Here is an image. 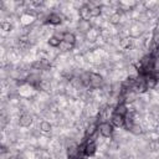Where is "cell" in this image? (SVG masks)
Here are the masks:
<instances>
[{
	"instance_id": "52a82bcc",
	"label": "cell",
	"mask_w": 159,
	"mask_h": 159,
	"mask_svg": "<svg viewBox=\"0 0 159 159\" xmlns=\"http://www.w3.org/2000/svg\"><path fill=\"white\" fill-rule=\"evenodd\" d=\"M92 29V25L89 21H84V20H80L77 24V31L82 35H86L89 30Z\"/></svg>"
},
{
	"instance_id": "5bb4252c",
	"label": "cell",
	"mask_w": 159,
	"mask_h": 159,
	"mask_svg": "<svg viewBox=\"0 0 159 159\" xmlns=\"http://www.w3.org/2000/svg\"><path fill=\"white\" fill-rule=\"evenodd\" d=\"M9 123H10V120H9L7 114L6 113H0V130H4L7 127Z\"/></svg>"
},
{
	"instance_id": "5b68a950",
	"label": "cell",
	"mask_w": 159,
	"mask_h": 159,
	"mask_svg": "<svg viewBox=\"0 0 159 159\" xmlns=\"http://www.w3.org/2000/svg\"><path fill=\"white\" fill-rule=\"evenodd\" d=\"M32 122H34L32 116H31L30 113H27V112L21 113L20 117H19V125H21V127H24V128L30 127V125L32 124Z\"/></svg>"
},
{
	"instance_id": "4fadbf2b",
	"label": "cell",
	"mask_w": 159,
	"mask_h": 159,
	"mask_svg": "<svg viewBox=\"0 0 159 159\" xmlns=\"http://www.w3.org/2000/svg\"><path fill=\"white\" fill-rule=\"evenodd\" d=\"M129 132L133 135H140V134H143V127L139 123H133V125L129 128Z\"/></svg>"
},
{
	"instance_id": "6da1fadb",
	"label": "cell",
	"mask_w": 159,
	"mask_h": 159,
	"mask_svg": "<svg viewBox=\"0 0 159 159\" xmlns=\"http://www.w3.org/2000/svg\"><path fill=\"white\" fill-rule=\"evenodd\" d=\"M97 132L103 138H111V137H113L114 129H113V125L109 122H101L97 125Z\"/></svg>"
},
{
	"instance_id": "2e32d148",
	"label": "cell",
	"mask_w": 159,
	"mask_h": 159,
	"mask_svg": "<svg viewBox=\"0 0 159 159\" xmlns=\"http://www.w3.org/2000/svg\"><path fill=\"white\" fill-rule=\"evenodd\" d=\"M0 29H1L2 31L9 32V31L12 30V22H11V21H1V22H0Z\"/></svg>"
},
{
	"instance_id": "3957f363",
	"label": "cell",
	"mask_w": 159,
	"mask_h": 159,
	"mask_svg": "<svg viewBox=\"0 0 159 159\" xmlns=\"http://www.w3.org/2000/svg\"><path fill=\"white\" fill-rule=\"evenodd\" d=\"M96 152H97V143H96V140L87 139L83 143V154L86 157H92V155H94Z\"/></svg>"
},
{
	"instance_id": "277c9868",
	"label": "cell",
	"mask_w": 159,
	"mask_h": 159,
	"mask_svg": "<svg viewBox=\"0 0 159 159\" xmlns=\"http://www.w3.org/2000/svg\"><path fill=\"white\" fill-rule=\"evenodd\" d=\"M62 20H63V17H62L61 14H58V12H51V14H47L46 15L45 22L46 24H50V25L57 26V25H60L62 22Z\"/></svg>"
},
{
	"instance_id": "8992f818",
	"label": "cell",
	"mask_w": 159,
	"mask_h": 159,
	"mask_svg": "<svg viewBox=\"0 0 159 159\" xmlns=\"http://www.w3.org/2000/svg\"><path fill=\"white\" fill-rule=\"evenodd\" d=\"M111 124L113 125V127H117V128H122L123 127V124H124V117H122V116H119V114H117V113H114V112H112V114H111Z\"/></svg>"
},
{
	"instance_id": "ba28073f",
	"label": "cell",
	"mask_w": 159,
	"mask_h": 159,
	"mask_svg": "<svg viewBox=\"0 0 159 159\" xmlns=\"http://www.w3.org/2000/svg\"><path fill=\"white\" fill-rule=\"evenodd\" d=\"M78 15L81 17V20H84V21H89L91 19V15H89V6L83 4L80 9H78Z\"/></svg>"
},
{
	"instance_id": "e0dca14e",
	"label": "cell",
	"mask_w": 159,
	"mask_h": 159,
	"mask_svg": "<svg viewBox=\"0 0 159 159\" xmlns=\"http://www.w3.org/2000/svg\"><path fill=\"white\" fill-rule=\"evenodd\" d=\"M60 42H61V40H58V39L55 37L53 35H51V36L47 39V43H48L51 47H58Z\"/></svg>"
},
{
	"instance_id": "8fae6325",
	"label": "cell",
	"mask_w": 159,
	"mask_h": 159,
	"mask_svg": "<svg viewBox=\"0 0 159 159\" xmlns=\"http://www.w3.org/2000/svg\"><path fill=\"white\" fill-rule=\"evenodd\" d=\"M122 14L120 12H118V11H114V12H112L111 15H109V22L112 24V25H119L120 24V21H122Z\"/></svg>"
},
{
	"instance_id": "7a4b0ae2",
	"label": "cell",
	"mask_w": 159,
	"mask_h": 159,
	"mask_svg": "<svg viewBox=\"0 0 159 159\" xmlns=\"http://www.w3.org/2000/svg\"><path fill=\"white\" fill-rule=\"evenodd\" d=\"M103 82H104V80H103L102 75L96 73V72H89L88 87H91V88H93V89H97V88H101V87H102Z\"/></svg>"
},
{
	"instance_id": "30bf717a",
	"label": "cell",
	"mask_w": 159,
	"mask_h": 159,
	"mask_svg": "<svg viewBox=\"0 0 159 159\" xmlns=\"http://www.w3.org/2000/svg\"><path fill=\"white\" fill-rule=\"evenodd\" d=\"M61 41H65V42L71 43V45L75 46V45H76V41H77V37H76V35H75L73 32H71V31H65Z\"/></svg>"
},
{
	"instance_id": "7c38bea8",
	"label": "cell",
	"mask_w": 159,
	"mask_h": 159,
	"mask_svg": "<svg viewBox=\"0 0 159 159\" xmlns=\"http://www.w3.org/2000/svg\"><path fill=\"white\" fill-rule=\"evenodd\" d=\"M39 129L40 132H43V133H48L52 130V124L48 122V120H42L39 125Z\"/></svg>"
},
{
	"instance_id": "9a60e30c",
	"label": "cell",
	"mask_w": 159,
	"mask_h": 159,
	"mask_svg": "<svg viewBox=\"0 0 159 159\" xmlns=\"http://www.w3.org/2000/svg\"><path fill=\"white\" fill-rule=\"evenodd\" d=\"M73 47H75L73 45L67 43V42H65V41H61L60 45H58V48H60L61 52H70V51L73 50Z\"/></svg>"
},
{
	"instance_id": "9c48e42d",
	"label": "cell",
	"mask_w": 159,
	"mask_h": 159,
	"mask_svg": "<svg viewBox=\"0 0 159 159\" xmlns=\"http://www.w3.org/2000/svg\"><path fill=\"white\" fill-rule=\"evenodd\" d=\"M113 112L117 113V114H119V116H122V117H124V116L127 114V112H128V104H125V103H123V102H118V103L114 106Z\"/></svg>"
}]
</instances>
